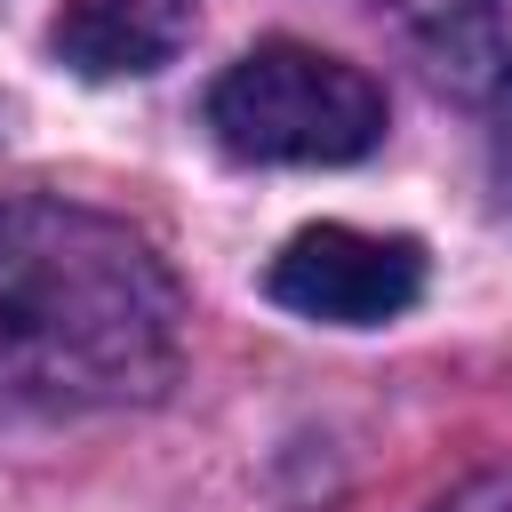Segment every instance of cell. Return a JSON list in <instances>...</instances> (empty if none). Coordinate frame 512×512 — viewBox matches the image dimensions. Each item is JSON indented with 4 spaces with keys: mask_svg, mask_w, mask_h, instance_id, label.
Segmentation results:
<instances>
[{
    "mask_svg": "<svg viewBox=\"0 0 512 512\" xmlns=\"http://www.w3.org/2000/svg\"><path fill=\"white\" fill-rule=\"evenodd\" d=\"M176 40H184L176 0H64L56 24H48V48L88 80L152 72V64L176 56Z\"/></svg>",
    "mask_w": 512,
    "mask_h": 512,
    "instance_id": "277c9868",
    "label": "cell"
},
{
    "mask_svg": "<svg viewBox=\"0 0 512 512\" xmlns=\"http://www.w3.org/2000/svg\"><path fill=\"white\" fill-rule=\"evenodd\" d=\"M424 48H432V72L464 96H504L512 88V24L496 8H456L448 24L424 32Z\"/></svg>",
    "mask_w": 512,
    "mask_h": 512,
    "instance_id": "5b68a950",
    "label": "cell"
},
{
    "mask_svg": "<svg viewBox=\"0 0 512 512\" xmlns=\"http://www.w3.org/2000/svg\"><path fill=\"white\" fill-rule=\"evenodd\" d=\"M432 512H512V472H488V480L456 488V496H448V504H432Z\"/></svg>",
    "mask_w": 512,
    "mask_h": 512,
    "instance_id": "8992f818",
    "label": "cell"
},
{
    "mask_svg": "<svg viewBox=\"0 0 512 512\" xmlns=\"http://www.w3.org/2000/svg\"><path fill=\"white\" fill-rule=\"evenodd\" d=\"M208 128L232 160L336 168L384 144V88L328 48L264 40L208 88Z\"/></svg>",
    "mask_w": 512,
    "mask_h": 512,
    "instance_id": "7a4b0ae2",
    "label": "cell"
},
{
    "mask_svg": "<svg viewBox=\"0 0 512 512\" xmlns=\"http://www.w3.org/2000/svg\"><path fill=\"white\" fill-rule=\"evenodd\" d=\"M168 272L120 224L0 208V408H96L168 368Z\"/></svg>",
    "mask_w": 512,
    "mask_h": 512,
    "instance_id": "6da1fadb",
    "label": "cell"
},
{
    "mask_svg": "<svg viewBox=\"0 0 512 512\" xmlns=\"http://www.w3.org/2000/svg\"><path fill=\"white\" fill-rule=\"evenodd\" d=\"M264 296L328 320V328H376L400 320L424 296V248L408 232H360V224H304L272 264Z\"/></svg>",
    "mask_w": 512,
    "mask_h": 512,
    "instance_id": "3957f363",
    "label": "cell"
}]
</instances>
